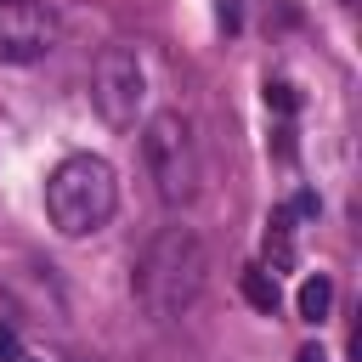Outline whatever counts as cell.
Segmentation results:
<instances>
[{"label": "cell", "instance_id": "13", "mask_svg": "<svg viewBox=\"0 0 362 362\" xmlns=\"http://www.w3.org/2000/svg\"><path fill=\"white\" fill-rule=\"evenodd\" d=\"M23 362H28V356H23Z\"/></svg>", "mask_w": 362, "mask_h": 362}, {"label": "cell", "instance_id": "5", "mask_svg": "<svg viewBox=\"0 0 362 362\" xmlns=\"http://www.w3.org/2000/svg\"><path fill=\"white\" fill-rule=\"evenodd\" d=\"M57 45V17L45 0H0V62H40Z\"/></svg>", "mask_w": 362, "mask_h": 362}, {"label": "cell", "instance_id": "10", "mask_svg": "<svg viewBox=\"0 0 362 362\" xmlns=\"http://www.w3.org/2000/svg\"><path fill=\"white\" fill-rule=\"evenodd\" d=\"M0 362H23V356H17V334H11V328H0Z\"/></svg>", "mask_w": 362, "mask_h": 362}, {"label": "cell", "instance_id": "11", "mask_svg": "<svg viewBox=\"0 0 362 362\" xmlns=\"http://www.w3.org/2000/svg\"><path fill=\"white\" fill-rule=\"evenodd\" d=\"M294 362H328V356H322V351H317V345H305V351H300V356H294Z\"/></svg>", "mask_w": 362, "mask_h": 362}, {"label": "cell", "instance_id": "9", "mask_svg": "<svg viewBox=\"0 0 362 362\" xmlns=\"http://www.w3.org/2000/svg\"><path fill=\"white\" fill-rule=\"evenodd\" d=\"M266 107H277V113H294V107H300L294 85H283V79H266Z\"/></svg>", "mask_w": 362, "mask_h": 362}, {"label": "cell", "instance_id": "3", "mask_svg": "<svg viewBox=\"0 0 362 362\" xmlns=\"http://www.w3.org/2000/svg\"><path fill=\"white\" fill-rule=\"evenodd\" d=\"M141 164H147V181H153V192L164 204H187L198 192V141H192V124L175 107L147 113V124H141Z\"/></svg>", "mask_w": 362, "mask_h": 362}, {"label": "cell", "instance_id": "12", "mask_svg": "<svg viewBox=\"0 0 362 362\" xmlns=\"http://www.w3.org/2000/svg\"><path fill=\"white\" fill-rule=\"evenodd\" d=\"M339 6H345V11H351V6H356V0H339Z\"/></svg>", "mask_w": 362, "mask_h": 362}, {"label": "cell", "instance_id": "1", "mask_svg": "<svg viewBox=\"0 0 362 362\" xmlns=\"http://www.w3.org/2000/svg\"><path fill=\"white\" fill-rule=\"evenodd\" d=\"M204 272H209V260H204L198 232H192V226H164V232L147 243V255L136 260L130 294H136V305H141L153 322H175L181 311L198 305Z\"/></svg>", "mask_w": 362, "mask_h": 362}, {"label": "cell", "instance_id": "7", "mask_svg": "<svg viewBox=\"0 0 362 362\" xmlns=\"http://www.w3.org/2000/svg\"><path fill=\"white\" fill-rule=\"evenodd\" d=\"M243 300L255 305V311H277L283 305V288H277V272H266V266H243Z\"/></svg>", "mask_w": 362, "mask_h": 362}, {"label": "cell", "instance_id": "8", "mask_svg": "<svg viewBox=\"0 0 362 362\" xmlns=\"http://www.w3.org/2000/svg\"><path fill=\"white\" fill-rule=\"evenodd\" d=\"M294 305H300V317H305V322H322V317H328V305H334V283H328L322 272H317V277H305V283H300V294H294Z\"/></svg>", "mask_w": 362, "mask_h": 362}, {"label": "cell", "instance_id": "6", "mask_svg": "<svg viewBox=\"0 0 362 362\" xmlns=\"http://www.w3.org/2000/svg\"><path fill=\"white\" fill-rule=\"evenodd\" d=\"M266 272H288L294 266V209H277L266 221Z\"/></svg>", "mask_w": 362, "mask_h": 362}, {"label": "cell", "instance_id": "2", "mask_svg": "<svg viewBox=\"0 0 362 362\" xmlns=\"http://www.w3.org/2000/svg\"><path fill=\"white\" fill-rule=\"evenodd\" d=\"M119 209V175L96 153H74L45 175V215L62 238H90Z\"/></svg>", "mask_w": 362, "mask_h": 362}, {"label": "cell", "instance_id": "4", "mask_svg": "<svg viewBox=\"0 0 362 362\" xmlns=\"http://www.w3.org/2000/svg\"><path fill=\"white\" fill-rule=\"evenodd\" d=\"M90 102L96 113L113 124V130H136L141 107H147V74H141V57L130 45H107L96 57V74H90Z\"/></svg>", "mask_w": 362, "mask_h": 362}]
</instances>
